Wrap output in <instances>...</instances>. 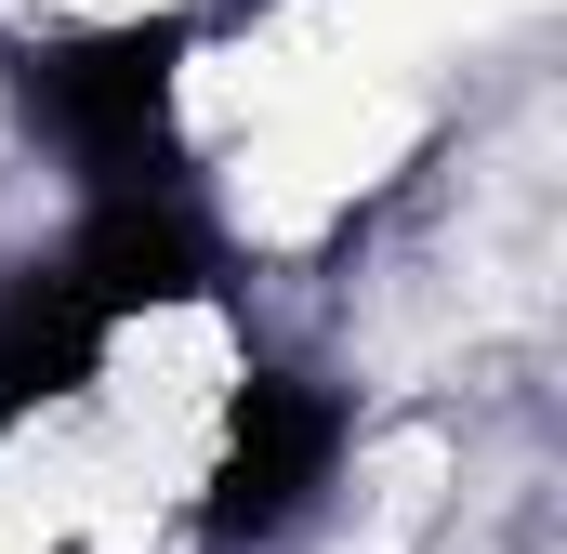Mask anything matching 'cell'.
I'll return each mask as SVG.
<instances>
[{
    "label": "cell",
    "mask_w": 567,
    "mask_h": 554,
    "mask_svg": "<svg viewBox=\"0 0 567 554\" xmlns=\"http://www.w3.org/2000/svg\"><path fill=\"white\" fill-rule=\"evenodd\" d=\"M172 66H185V27H106V40L27 66V106L66 133V158L145 172L158 158V120H172Z\"/></svg>",
    "instance_id": "cell-1"
},
{
    "label": "cell",
    "mask_w": 567,
    "mask_h": 554,
    "mask_svg": "<svg viewBox=\"0 0 567 554\" xmlns=\"http://www.w3.org/2000/svg\"><path fill=\"white\" fill-rule=\"evenodd\" d=\"M198 277H212L198 225H185L172 198L120 185V198H93L80 252H66V304H80V317H145V304H185Z\"/></svg>",
    "instance_id": "cell-3"
},
{
    "label": "cell",
    "mask_w": 567,
    "mask_h": 554,
    "mask_svg": "<svg viewBox=\"0 0 567 554\" xmlns=\"http://www.w3.org/2000/svg\"><path fill=\"white\" fill-rule=\"evenodd\" d=\"M93 357H106V317H80L66 277H27V290L0 304V422H27L40 397H80Z\"/></svg>",
    "instance_id": "cell-4"
},
{
    "label": "cell",
    "mask_w": 567,
    "mask_h": 554,
    "mask_svg": "<svg viewBox=\"0 0 567 554\" xmlns=\"http://www.w3.org/2000/svg\"><path fill=\"white\" fill-rule=\"evenodd\" d=\"M330 462H343V410H330L317 383H251V397L225 410L212 529H225V542H265V529H290V515L330 489Z\"/></svg>",
    "instance_id": "cell-2"
}]
</instances>
